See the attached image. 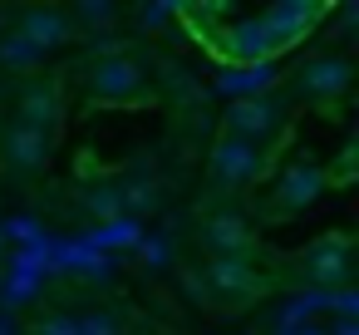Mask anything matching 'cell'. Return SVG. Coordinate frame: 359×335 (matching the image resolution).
Here are the masks:
<instances>
[{
	"label": "cell",
	"instance_id": "cell-1",
	"mask_svg": "<svg viewBox=\"0 0 359 335\" xmlns=\"http://www.w3.org/2000/svg\"><path fill=\"white\" fill-rule=\"evenodd\" d=\"M89 94H94L99 104H138V99H148V79H143L138 60L114 55V60H94V70H89Z\"/></svg>",
	"mask_w": 359,
	"mask_h": 335
},
{
	"label": "cell",
	"instance_id": "cell-2",
	"mask_svg": "<svg viewBox=\"0 0 359 335\" xmlns=\"http://www.w3.org/2000/svg\"><path fill=\"white\" fill-rule=\"evenodd\" d=\"M266 168H271V158H266L256 143H246V138L222 133V138L212 143V173H217L222 183H231V188L261 183V178H266Z\"/></svg>",
	"mask_w": 359,
	"mask_h": 335
},
{
	"label": "cell",
	"instance_id": "cell-3",
	"mask_svg": "<svg viewBox=\"0 0 359 335\" xmlns=\"http://www.w3.org/2000/svg\"><path fill=\"white\" fill-rule=\"evenodd\" d=\"M261 20H266V30H271V40H276V50L285 55V50H295L320 20H325V6H305V0H280V6H266L261 11Z\"/></svg>",
	"mask_w": 359,
	"mask_h": 335
},
{
	"label": "cell",
	"instance_id": "cell-4",
	"mask_svg": "<svg viewBox=\"0 0 359 335\" xmlns=\"http://www.w3.org/2000/svg\"><path fill=\"white\" fill-rule=\"evenodd\" d=\"M330 188V178L315 163H285L276 173V212H305L310 202H320Z\"/></svg>",
	"mask_w": 359,
	"mask_h": 335
},
{
	"label": "cell",
	"instance_id": "cell-5",
	"mask_svg": "<svg viewBox=\"0 0 359 335\" xmlns=\"http://www.w3.org/2000/svg\"><path fill=\"white\" fill-rule=\"evenodd\" d=\"M65 124V94L60 84H30L25 99H20V129L40 133V138H55Z\"/></svg>",
	"mask_w": 359,
	"mask_h": 335
},
{
	"label": "cell",
	"instance_id": "cell-6",
	"mask_svg": "<svg viewBox=\"0 0 359 335\" xmlns=\"http://www.w3.org/2000/svg\"><path fill=\"white\" fill-rule=\"evenodd\" d=\"M305 271L320 291H339L349 281V237H320L305 251Z\"/></svg>",
	"mask_w": 359,
	"mask_h": 335
},
{
	"label": "cell",
	"instance_id": "cell-7",
	"mask_svg": "<svg viewBox=\"0 0 359 335\" xmlns=\"http://www.w3.org/2000/svg\"><path fill=\"white\" fill-rule=\"evenodd\" d=\"M15 35L30 45V50H60L69 40V15L65 11H50V6H35V11H20L15 20Z\"/></svg>",
	"mask_w": 359,
	"mask_h": 335
},
{
	"label": "cell",
	"instance_id": "cell-8",
	"mask_svg": "<svg viewBox=\"0 0 359 335\" xmlns=\"http://www.w3.org/2000/svg\"><path fill=\"white\" fill-rule=\"evenodd\" d=\"M207 286H217V301H241L261 291V276L251 271V256H212Z\"/></svg>",
	"mask_w": 359,
	"mask_h": 335
},
{
	"label": "cell",
	"instance_id": "cell-9",
	"mask_svg": "<svg viewBox=\"0 0 359 335\" xmlns=\"http://www.w3.org/2000/svg\"><path fill=\"white\" fill-rule=\"evenodd\" d=\"M276 129V104L271 99H236L231 109H226V133L231 138H246V143H256L261 148V138Z\"/></svg>",
	"mask_w": 359,
	"mask_h": 335
},
{
	"label": "cell",
	"instance_id": "cell-10",
	"mask_svg": "<svg viewBox=\"0 0 359 335\" xmlns=\"http://www.w3.org/2000/svg\"><path fill=\"white\" fill-rule=\"evenodd\" d=\"M349 79H354V70H349V60H339V55L310 60V65L300 70V89H305L310 99H334V94L349 89Z\"/></svg>",
	"mask_w": 359,
	"mask_h": 335
},
{
	"label": "cell",
	"instance_id": "cell-11",
	"mask_svg": "<svg viewBox=\"0 0 359 335\" xmlns=\"http://www.w3.org/2000/svg\"><path fill=\"white\" fill-rule=\"evenodd\" d=\"M0 148H6V163H11V168H25V173H35V168L50 163V138H40V133L20 129V124L6 133V143H0Z\"/></svg>",
	"mask_w": 359,
	"mask_h": 335
},
{
	"label": "cell",
	"instance_id": "cell-12",
	"mask_svg": "<svg viewBox=\"0 0 359 335\" xmlns=\"http://www.w3.org/2000/svg\"><path fill=\"white\" fill-rule=\"evenodd\" d=\"M207 242L217 247V256H246V251H251V227H246L241 217L222 212V217L207 222Z\"/></svg>",
	"mask_w": 359,
	"mask_h": 335
},
{
	"label": "cell",
	"instance_id": "cell-13",
	"mask_svg": "<svg viewBox=\"0 0 359 335\" xmlns=\"http://www.w3.org/2000/svg\"><path fill=\"white\" fill-rule=\"evenodd\" d=\"M276 79V60H266V65H231L226 74H222V89L226 94H236V99H261V89Z\"/></svg>",
	"mask_w": 359,
	"mask_h": 335
},
{
	"label": "cell",
	"instance_id": "cell-14",
	"mask_svg": "<svg viewBox=\"0 0 359 335\" xmlns=\"http://www.w3.org/2000/svg\"><path fill=\"white\" fill-rule=\"evenodd\" d=\"M94 242L99 247H138L143 242V227H138V217H114V222H104L94 232Z\"/></svg>",
	"mask_w": 359,
	"mask_h": 335
},
{
	"label": "cell",
	"instance_id": "cell-15",
	"mask_svg": "<svg viewBox=\"0 0 359 335\" xmlns=\"http://www.w3.org/2000/svg\"><path fill=\"white\" fill-rule=\"evenodd\" d=\"M45 55L40 50H30L15 30H6V35H0V65H6V70H35Z\"/></svg>",
	"mask_w": 359,
	"mask_h": 335
},
{
	"label": "cell",
	"instance_id": "cell-16",
	"mask_svg": "<svg viewBox=\"0 0 359 335\" xmlns=\"http://www.w3.org/2000/svg\"><path fill=\"white\" fill-rule=\"evenodd\" d=\"M84 207H89L94 217H104V222L123 217V197H118V188H94V192L84 197Z\"/></svg>",
	"mask_w": 359,
	"mask_h": 335
},
{
	"label": "cell",
	"instance_id": "cell-17",
	"mask_svg": "<svg viewBox=\"0 0 359 335\" xmlns=\"http://www.w3.org/2000/svg\"><path fill=\"white\" fill-rule=\"evenodd\" d=\"M74 335H118V325H114V315H104V310H94V315H84V320H74Z\"/></svg>",
	"mask_w": 359,
	"mask_h": 335
},
{
	"label": "cell",
	"instance_id": "cell-18",
	"mask_svg": "<svg viewBox=\"0 0 359 335\" xmlns=\"http://www.w3.org/2000/svg\"><path fill=\"white\" fill-rule=\"evenodd\" d=\"M330 310H334L339 320H354V315H359V296H354L349 286H339V291H330Z\"/></svg>",
	"mask_w": 359,
	"mask_h": 335
},
{
	"label": "cell",
	"instance_id": "cell-19",
	"mask_svg": "<svg viewBox=\"0 0 359 335\" xmlns=\"http://www.w3.org/2000/svg\"><path fill=\"white\" fill-rule=\"evenodd\" d=\"M138 251H143V261H148V266H163V261L172 256V247H168L163 237H143V242H138Z\"/></svg>",
	"mask_w": 359,
	"mask_h": 335
},
{
	"label": "cell",
	"instance_id": "cell-20",
	"mask_svg": "<svg viewBox=\"0 0 359 335\" xmlns=\"http://www.w3.org/2000/svg\"><path fill=\"white\" fill-rule=\"evenodd\" d=\"M0 232H6V237H15V242H40V227H35L30 217H15V222H6V227H0Z\"/></svg>",
	"mask_w": 359,
	"mask_h": 335
},
{
	"label": "cell",
	"instance_id": "cell-21",
	"mask_svg": "<svg viewBox=\"0 0 359 335\" xmlns=\"http://www.w3.org/2000/svg\"><path fill=\"white\" fill-rule=\"evenodd\" d=\"M35 335H74V315H50V320H40Z\"/></svg>",
	"mask_w": 359,
	"mask_h": 335
},
{
	"label": "cell",
	"instance_id": "cell-22",
	"mask_svg": "<svg viewBox=\"0 0 359 335\" xmlns=\"http://www.w3.org/2000/svg\"><path fill=\"white\" fill-rule=\"evenodd\" d=\"M118 11L114 6H79V20H94V25H104V20H114Z\"/></svg>",
	"mask_w": 359,
	"mask_h": 335
},
{
	"label": "cell",
	"instance_id": "cell-23",
	"mask_svg": "<svg viewBox=\"0 0 359 335\" xmlns=\"http://www.w3.org/2000/svg\"><path fill=\"white\" fill-rule=\"evenodd\" d=\"M138 15H143V25H163V20H172V6H143Z\"/></svg>",
	"mask_w": 359,
	"mask_h": 335
},
{
	"label": "cell",
	"instance_id": "cell-24",
	"mask_svg": "<svg viewBox=\"0 0 359 335\" xmlns=\"http://www.w3.org/2000/svg\"><path fill=\"white\" fill-rule=\"evenodd\" d=\"M0 335H20V325H15V315H11V310H0Z\"/></svg>",
	"mask_w": 359,
	"mask_h": 335
},
{
	"label": "cell",
	"instance_id": "cell-25",
	"mask_svg": "<svg viewBox=\"0 0 359 335\" xmlns=\"http://www.w3.org/2000/svg\"><path fill=\"white\" fill-rule=\"evenodd\" d=\"M334 335H359V325H354V320H339V325H334Z\"/></svg>",
	"mask_w": 359,
	"mask_h": 335
},
{
	"label": "cell",
	"instance_id": "cell-26",
	"mask_svg": "<svg viewBox=\"0 0 359 335\" xmlns=\"http://www.w3.org/2000/svg\"><path fill=\"white\" fill-rule=\"evenodd\" d=\"M295 335H325V330H315V325H305V330H295Z\"/></svg>",
	"mask_w": 359,
	"mask_h": 335
},
{
	"label": "cell",
	"instance_id": "cell-27",
	"mask_svg": "<svg viewBox=\"0 0 359 335\" xmlns=\"http://www.w3.org/2000/svg\"><path fill=\"white\" fill-rule=\"evenodd\" d=\"M276 335H295V330H276Z\"/></svg>",
	"mask_w": 359,
	"mask_h": 335
},
{
	"label": "cell",
	"instance_id": "cell-28",
	"mask_svg": "<svg viewBox=\"0 0 359 335\" xmlns=\"http://www.w3.org/2000/svg\"><path fill=\"white\" fill-rule=\"evenodd\" d=\"M0 247H6V232H0Z\"/></svg>",
	"mask_w": 359,
	"mask_h": 335
}]
</instances>
